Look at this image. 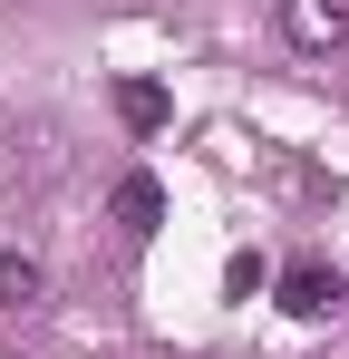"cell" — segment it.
Returning a JSON list of instances; mask_svg holds the SVG:
<instances>
[{"instance_id":"6da1fadb","label":"cell","mask_w":349,"mask_h":359,"mask_svg":"<svg viewBox=\"0 0 349 359\" xmlns=\"http://www.w3.org/2000/svg\"><path fill=\"white\" fill-rule=\"evenodd\" d=\"M282 39L301 49V59L349 49V0H282Z\"/></svg>"},{"instance_id":"3957f363","label":"cell","mask_w":349,"mask_h":359,"mask_svg":"<svg viewBox=\"0 0 349 359\" xmlns=\"http://www.w3.org/2000/svg\"><path fill=\"white\" fill-rule=\"evenodd\" d=\"M39 301H49V262L10 243V252H0V311H39Z\"/></svg>"},{"instance_id":"5b68a950","label":"cell","mask_w":349,"mask_h":359,"mask_svg":"<svg viewBox=\"0 0 349 359\" xmlns=\"http://www.w3.org/2000/svg\"><path fill=\"white\" fill-rule=\"evenodd\" d=\"M156 214H165L156 175H126V184H116V224H126V233H156Z\"/></svg>"},{"instance_id":"7a4b0ae2","label":"cell","mask_w":349,"mask_h":359,"mask_svg":"<svg viewBox=\"0 0 349 359\" xmlns=\"http://www.w3.org/2000/svg\"><path fill=\"white\" fill-rule=\"evenodd\" d=\"M340 301H349V282L330 272V262H291V272H282V311H291V320H330Z\"/></svg>"},{"instance_id":"277c9868","label":"cell","mask_w":349,"mask_h":359,"mask_svg":"<svg viewBox=\"0 0 349 359\" xmlns=\"http://www.w3.org/2000/svg\"><path fill=\"white\" fill-rule=\"evenodd\" d=\"M116 117L136 126V136H156L174 107H165V88H156V78H116Z\"/></svg>"}]
</instances>
